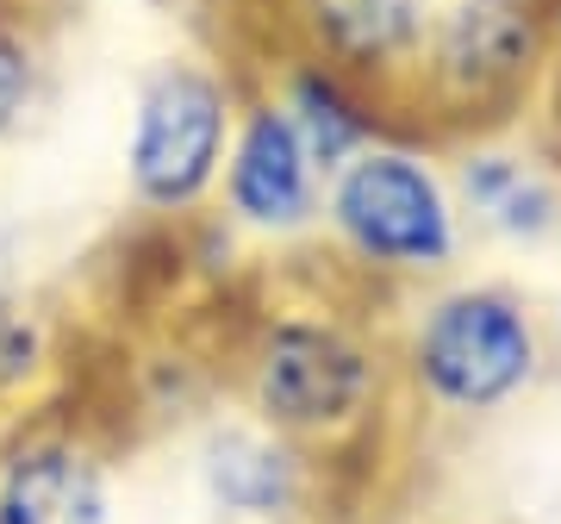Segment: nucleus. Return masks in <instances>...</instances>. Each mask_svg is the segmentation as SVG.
<instances>
[{
  "label": "nucleus",
  "instance_id": "2",
  "mask_svg": "<svg viewBox=\"0 0 561 524\" xmlns=\"http://www.w3.org/2000/svg\"><path fill=\"white\" fill-rule=\"evenodd\" d=\"M549 363L542 324L524 294L500 282H456L431 294L405 338V381L424 406L486 419L530 394Z\"/></svg>",
  "mask_w": 561,
  "mask_h": 524
},
{
  "label": "nucleus",
  "instance_id": "13",
  "mask_svg": "<svg viewBox=\"0 0 561 524\" xmlns=\"http://www.w3.org/2000/svg\"><path fill=\"white\" fill-rule=\"evenodd\" d=\"M542 7H549V32L561 38V0H542Z\"/></svg>",
  "mask_w": 561,
  "mask_h": 524
},
{
  "label": "nucleus",
  "instance_id": "5",
  "mask_svg": "<svg viewBox=\"0 0 561 524\" xmlns=\"http://www.w3.org/2000/svg\"><path fill=\"white\" fill-rule=\"evenodd\" d=\"M549 7L542 0H456L431 20L412 94L437 113L481 119L524 101L530 76L549 57Z\"/></svg>",
  "mask_w": 561,
  "mask_h": 524
},
{
  "label": "nucleus",
  "instance_id": "8",
  "mask_svg": "<svg viewBox=\"0 0 561 524\" xmlns=\"http://www.w3.org/2000/svg\"><path fill=\"white\" fill-rule=\"evenodd\" d=\"M456 206L493 238L542 243L561 231V169L537 162L518 144H468L456 157Z\"/></svg>",
  "mask_w": 561,
  "mask_h": 524
},
{
  "label": "nucleus",
  "instance_id": "4",
  "mask_svg": "<svg viewBox=\"0 0 561 524\" xmlns=\"http://www.w3.org/2000/svg\"><path fill=\"white\" fill-rule=\"evenodd\" d=\"M238 101L225 76L201 62H162L144 81L138 113H131V144H125V175L131 194L157 213H187L219 187L225 150H231Z\"/></svg>",
  "mask_w": 561,
  "mask_h": 524
},
{
  "label": "nucleus",
  "instance_id": "6",
  "mask_svg": "<svg viewBox=\"0 0 561 524\" xmlns=\"http://www.w3.org/2000/svg\"><path fill=\"white\" fill-rule=\"evenodd\" d=\"M219 187L231 225L256 231V238H300V231L319 225L324 175L312 169L300 132H294V119L275 94H262L238 113Z\"/></svg>",
  "mask_w": 561,
  "mask_h": 524
},
{
  "label": "nucleus",
  "instance_id": "1",
  "mask_svg": "<svg viewBox=\"0 0 561 524\" xmlns=\"http://www.w3.org/2000/svg\"><path fill=\"white\" fill-rule=\"evenodd\" d=\"M243 387L256 419L287 444H337L375 419L387 394V356L350 319L324 306L268 312L250 343Z\"/></svg>",
  "mask_w": 561,
  "mask_h": 524
},
{
  "label": "nucleus",
  "instance_id": "3",
  "mask_svg": "<svg viewBox=\"0 0 561 524\" xmlns=\"http://www.w3.org/2000/svg\"><path fill=\"white\" fill-rule=\"evenodd\" d=\"M324 225L350 262L393 282L449 275L461 257V206L449 175L393 138H375L337 175H324Z\"/></svg>",
  "mask_w": 561,
  "mask_h": 524
},
{
  "label": "nucleus",
  "instance_id": "9",
  "mask_svg": "<svg viewBox=\"0 0 561 524\" xmlns=\"http://www.w3.org/2000/svg\"><path fill=\"white\" fill-rule=\"evenodd\" d=\"M275 101L287 106V119H294V132H300L306 157H312L319 175H337L356 150L387 138L381 94L362 88V81H350L343 69H331V62H319V57L294 62V69L280 76Z\"/></svg>",
  "mask_w": 561,
  "mask_h": 524
},
{
  "label": "nucleus",
  "instance_id": "7",
  "mask_svg": "<svg viewBox=\"0 0 561 524\" xmlns=\"http://www.w3.org/2000/svg\"><path fill=\"white\" fill-rule=\"evenodd\" d=\"M294 20L306 32V57L331 62L387 101L393 88H412L437 13L431 0H294Z\"/></svg>",
  "mask_w": 561,
  "mask_h": 524
},
{
  "label": "nucleus",
  "instance_id": "10",
  "mask_svg": "<svg viewBox=\"0 0 561 524\" xmlns=\"http://www.w3.org/2000/svg\"><path fill=\"white\" fill-rule=\"evenodd\" d=\"M206 493L231 512V519H287L306 493V463L300 449L262 431H213L206 444Z\"/></svg>",
  "mask_w": 561,
  "mask_h": 524
},
{
  "label": "nucleus",
  "instance_id": "12",
  "mask_svg": "<svg viewBox=\"0 0 561 524\" xmlns=\"http://www.w3.org/2000/svg\"><path fill=\"white\" fill-rule=\"evenodd\" d=\"M32 88H38V62H32V44L20 32H7L0 25V138L25 119V106H32Z\"/></svg>",
  "mask_w": 561,
  "mask_h": 524
},
{
  "label": "nucleus",
  "instance_id": "11",
  "mask_svg": "<svg viewBox=\"0 0 561 524\" xmlns=\"http://www.w3.org/2000/svg\"><path fill=\"white\" fill-rule=\"evenodd\" d=\"M94 524L101 493L88 487L69 444H20L0 463V524Z\"/></svg>",
  "mask_w": 561,
  "mask_h": 524
}]
</instances>
